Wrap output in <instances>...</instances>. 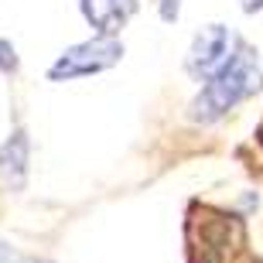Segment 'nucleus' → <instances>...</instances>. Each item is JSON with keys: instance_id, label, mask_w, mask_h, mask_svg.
<instances>
[{"instance_id": "39448f33", "label": "nucleus", "mask_w": 263, "mask_h": 263, "mask_svg": "<svg viewBox=\"0 0 263 263\" xmlns=\"http://www.w3.org/2000/svg\"><path fill=\"white\" fill-rule=\"evenodd\" d=\"M137 4L140 0H79V10L92 24L96 38H117L137 14Z\"/></svg>"}, {"instance_id": "7ed1b4c3", "label": "nucleus", "mask_w": 263, "mask_h": 263, "mask_svg": "<svg viewBox=\"0 0 263 263\" xmlns=\"http://www.w3.org/2000/svg\"><path fill=\"white\" fill-rule=\"evenodd\" d=\"M120 59H123V45L117 38H89L62 51L55 65L48 68V79L51 82H72V79L99 76V72L113 68Z\"/></svg>"}, {"instance_id": "f8f14e48", "label": "nucleus", "mask_w": 263, "mask_h": 263, "mask_svg": "<svg viewBox=\"0 0 263 263\" xmlns=\"http://www.w3.org/2000/svg\"><path fill=\"white\" fill-rule=\"evenodd\" d=\"M253 263H260V260H253Z\"/></svg>"}, {"instance_id": "423d86ee", "label": "nucleus", "mask_w": 263, "mask_h": 263, "mask_svg": "<svg viewBox=\"0 0 263 263\" xmlns=\"http://www.w3.org/2000/svg\"><path fill=\"white\" fill-rule=\"evenodd\" d=\"M28 175V137L24 130L0 144V192H17Z\"/></svg>"}, {"instance_id": "f257e3e1", "label": "nucleus", "mask_w": 263, "mask_h": 263, "mask_svg": "<svg viewBox=\"0 0 263 263\" xmlns=\"http://www.w3.org/2000/svg\"><path fill=\"white\" fill-rule=\"evenodd\" d=\"M256 89H263L260 51H256L253 45L239 41L236 51L229 55V62H226L212 79L202 82L195 99L188 103V117L195 120V123H215V120H222L229 109L246 103Z\"/></svg>"}, {"instance_id": "1a4fd4ad", "label": "nucleus", "mask_w": 263, "mask_h": 263, "mask_svg": "<svg viewBox=\"0 0 263 263\" xmlns=\"http://www.w3.org/2000/svg\"><path fill=\"white\" fill-rule=\"evenodd\" d=\"M239 7H243L246 14H256V10H263V0H239Z\"/></svg>"}, {"instance_id": "6e6552de", "label": "nucleus", "mask_w": 263, "mask_h": 263, "mask_svg": "<svg viewBox=\"0 0 263 263\" xmlns=\"http://www.w3.org/2000/svg\"><path fill=\"white\" fill-rule=\"evenodd\" d=\"M178 7H181V0H161V17L178 21Z\"/></svg>"}, {"instance_id": "0eeeda50", "label": "nucleus", "mask_w": 263, "mask_h": 263, "mask_svg": "<svg viewBox=\"0 0 263 263\" xmlns=\"http://www.w3.org/2000/svg\"><path fill=\"white\" fill-rule=\"evenodd\" d=\"M0 72H17V51L4 38H0Z\"/></svg>"}, {"instance_id": "9d476101", "label": "nucleus", "mask_w": 263, "mask_h": 263, "mask_svg": "<svg viewBox=\"0 0 263 263\" xmlns=\"http://www.w3.org/2000/svg\"><path fill=\"white\" fill-rule=\"evenodd\" d=\"M0 263H17V256L10 253V250H7L4 243H0Z\"/></svg>"}, {"instance_id": "9b49d317", "label": "nucleus", "mask_w": 263, "mask_h": 263, "mask_svg": "<svg viewBox=\"0 0 263 263\" xmlns=\"http://www.w3.org/2000/svg\"><path fill=\"white\" fill-rule=\"evenodd\" d=\"M253 137H256V144L263 147V120H260V123H256V134H253Z\"/></svg>"}, {"instance_id": "20e7f679", "label": "nucleus", "mask_w": 263, "mask_h": 263, "mask_svg": "<svg viewBox=\"0 0 263 263\" xmlns=\"http://www.w3.org/2000/svg\"><path fill=\"white\" fill-rule=\"evenodd\" d=\"M236 45H239V41H236V34L226 28V24H205L195 38H192V45H188V55H185L188 76L195 79V82L212 79L215 72L229 62Z\"/></svg>"}, {"instance_id": "f03ea898", "label": "nucleus", "mask_w": 263, "mask_h": 263, "mask_svg": "<svg viewBox=\"0 0 263 263\" xmlns=\"http://www.w3.org/2000/svg\"><path fill=\"white\" fill-rule=\"evenodd\" d=\"M243 243V222L212 205H192L188 215V263H226Z\"/></svg>"}]
</instances>
